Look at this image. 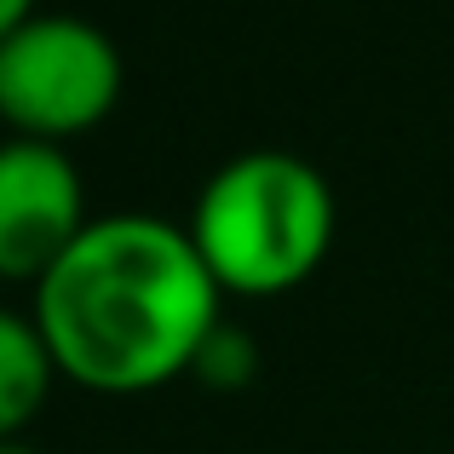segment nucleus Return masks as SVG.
Listing matches in <instances>:
<instances>
[{
    "mask_svg": "<svg viewBox=\"0 0 454 454\" xmlns=\"http://www.w3.org/2000/svg\"><path fill=\"white\" fill-rule=\"evenodd\" d=\"M121 98V52L75 12H35L0 41V115L23 138H64Z\"/></svg>",
    "mask_w": 454,
    "mask_h": 454,
    "instance_id": "nucleus-3",
    "label": "nucleus"
},
{
    "mask_svg": "<svg viewBox=\"0 0 454 454\" xmlns=\"http://www.w3.org/2000/svg\"><path fill=\"white\" fill-rule=\"evenodd\" d=\"M52 351H46L35 317L0 310V443L23 432L35 409H41L46 386H52Z\"/></svg>",
    "mask_w": 454,
    "mask_h": 454,
    "instance_id": "nucleus-5",
    "label": "nucleus"
},
{
    "mask_svg": "<svg viewBox=\"0 0 454 454\" xmlns=\"http://www.w3.org/2000/svg\"><path fill=\"white\" fill-rule=\"evenodd\" d=\"M87 224L81 173L52 138L0 145V277L41 282Z\"/></svg>",
    "mask_w": 454,
    "mask_h": 454,
    "instance_id": "nucleus-4",
    "label": "nucleus"
},
{
    "mask_svg": "<svg viewBox=\"0 0 454 454\" xmlns=\"http://www.w3.org/2000/svg\"><path fill=\"white\" fill-rule=\"evenodd\" d=\"M0 454H41V449H29V443H18V437H12V443H0Z\"/></svg>",
    "mask_w": 454,
    "mask_h": 454,
    "instance_id": "nucleus-8",
    "label": "nucleus"
},
{
    "mask_svg": "<svg viewBox=\"0 0 454 454\" xmlns=\"http://www.w3.org/2000/svg\"><path fill=\"white\" fill-rule=\"evenodd\" d=\"M196 374L207 380V386H242V380L254 374V340H247V333H231L219 322V328L207 333V345L196 351Z\"/></svg>",
    "mask_w": 454,
    "mask_h": 454,
    "instance_id": "nucleus-6",
    "label": "nucleus"
},
{
    "mask_svg": "<svg viewBox=\"0 0 454 454\" xmlns=\"http://www.w3.org/2000/svg\"><path fill=\"white\" fill-rule=\"evenodd\" d=\"M35 18V0H0V41H6L18 23H29Z\"/></svg>",
    "mask_w": 454,
    "mask_h": 454,
    "instance_id": "nucleus-7",
    "label": "nucleus"
},
{
    "mask_svg": "<svg viewBox=\"0 0 454 454\" xmlns=\"http://www.w3.org/2000/svg\"><path fill=\"white\" fill-rule=\"evenodd\" d=\"M333 236V190L305 155L247 150L201 184L190 242L231 294H282L317 270Z\"/></svg>",
    "mask_w": 454,
    "mask_h": 454,
    "instance_id": "nucleus-2",
    "label": "nucleus"
},
{
    "mask_svg": "<svg viewBox=\"0 0 454 454\" xmlns=\"http://www.w3.org/2000/svg\"><path fill=\"white\" fill-rule=\"evenodd\" d=\"M219 294L184 224L110 213L35 282V328L75 386L150 391L196 368V351L219 328Z\"/></svg>",
    "mask_w": 454,
    "mask_h": 454,
    "instance_id": "nucleus-1",
    "label": "nucleus"
}]
</instances>
